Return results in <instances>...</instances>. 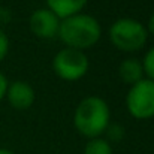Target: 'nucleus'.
I'll use <instances>...</instances> for the list:
<instances>
[{
  "label": "nucleus",
  "instance_id": "nucleus-7",
  "mask_svg": "<svg viewBox=\"0 0 154 154\" xmlns=\"http://www.w3.org/2000/svg\"><path fill=\"white\" fill-rule=\"evenodd\" d=\"M6 96L9 103L18 111L29 109L35 103V90L26 81H14L9 84Z\"/></svg>",
  "mask_w": 154,
  "mask_h": 154
},
{
  "label": "nucleus",
  "instance_id": "nucleus-16",
  "mask_svg": "<svg viewBox=\"0 0 154 154\" xmlns=\"http://www.w3.org/2000/svg\"><path fill=\"white\" fill-rule=\"evenodd\" d=\"M0 154H15V153H12L9 150H5V148H0Z\"/></svg>",
  "mask_w": 154,
  "mask_h": 154
},
{
  "label": "nucleus",
  "instance_id": "nucleus-12",
  "mask_svg": "<svg viewBox=\"0 0 154 154\" xmlns=\"http://www.w3.org/2000/svg\"><path fill=\"white\" fill-rule=\"evenodd\" d=\"M142 63V69H144V75L148 76V79L154 81V47L145 54Z\"/></svg>",
  "mask_w": 154,
  "mask_h": 154
},
{
  "label": "nucleus",
  "instance_id": "nucleus-14",
  "mask_svg": "<svg viewBox=\"0 0 154 154\" xmlns=\"http://www.w3.org/2000/svg\"><path fill=\"white\" fill-rule=\"evenodd\" d=\"M6 91H8V79H6V76L0 72V100L6 96Z\"/></svg>",
  "mask_w": 154,
  "mask_h": 154
},
{
  "label": "nucleus",
  "instance_id": "nucleus-11",
  "mask_svg": "<svg viewBox=\"0 0 154 154\" xmlns=\"http://www.w3.org/2000/svg\"><path fill=\"white\" fill-rule=\"evenodd\" d=\"M106 136L109 141H114V142H120L123 138H124V127L118 123H109L106 130H105Z\"/></svg>",
  "mask_w": 154,
  "mask_h": 154
},
{
  "label": "nucleus",
  "instance_id": "nucleus-15",
  "mask_svg": "<svg viewBox=\"0 0 154 154\" xmlns=\"http://www.w3.org/2000/svg\"><path fill=\"white\" fill-rule=\"evenodd\" d=\"M147 32H150L151 35H154V12L151 14L150 20H148V26H147Z\"/></svg>",
  "mask_w": 154,
  "mask_h": 154
},
{
  "label": "nucleus",
  "instance_id": "nucleus-13",
  "mask_svg": "<svg viewBox=\"0 0 154 154\" xmlns=\"http://www.w3.org/2000/svg\"><path fill=\"white\" fill-rule=\"evenodd\" d=\"M9 51V39L6 36V33L3 30H0V61L8 55Z\"/></svg>",
  "mask_w": 154,
  "mask_h": 154
},
{
  "label": "nucleus",
  "instance_id": "nucleus-3",
  "mask_svg": "<svg viewBox=\"0 0 154 154\" xmlns=\"http://www.w3.org/2000/svg\"><path fill=\"white\" fill-rule=\"evenodd\" d=\"M109 39L115 48L126 52H133L145 47L148 32L147 27L139 21L133 18H121L109 27Z\"/></svg>",
  "mask_w": 154,
  "mask_h": 154
},
{
  "label": "nucleus",
  "instance_id": "nucleus-10",
  "mask_svg": "<svg viewBox=\"0 0 154 154\" xmlns=\"http://www.w3.org/2000/svg\"><path fill=\"white\" fill-rule=\"evenodd\" d=\"M84 154H112V147L106 139L94 138L87 142Z\"/></svg>",
  "mask_w": 154,
  "mask_h": 154
},
{
  "label": "nucleus",
  "instance_id": "nucleus-9",
  "mask_svg": "<svg viewBox=\"0 0 154 154\" xmlns=\"http://www.w3.org/2000/svg\"><path fill=\"white\" fill-rule=\"evenodd\" d=\"M118 73L120 78L123 79V82L126 84H136L141 79H144V69H142V63L138 58H126L120 63L118 67Z\"/></svg>",
  "mask_w": 154,
  "mask_h": 154
},
{
  "label": "nucleus",
  "instance_id": "nucleus-1",
  "mask_svg": "<svg viewBox=\"0 0 154 154\" xmlns=\"http://www.w3.org/2000/svg\"><path fill=\"white\" fill-rule=\"evenodd\" d=\"M102 29L99 21L87 14H76L60 21L58 36L67 48L85 50L96 45L100 39Z\"/></svg>",
  "mask_w": 154,
  "mask_h": 154
},
{
  "label": "nucleus",
  "instance_id": "nucleus-8",
  "mask_svg": "<svg viewBox=\"0 0 154 154\" xmlns=\"http://www.w3.org/2000/svg\"><path fill=\"white\" fill-rule=\"evenodd\" d=\"M48 9L52 11L60 20L81 14V9L85 6L87 0H47Z\"/></svg>",
  "mask_w": 154,
  "mask_h": 154
},
{
  "label": "nucleus",
  "instance_id": "nucleus-4",
  "mask_svg": "<svg viewBox=\"0 0 154 154\" xmlns=\"http://www.w3.org/2000/svg\"><path fill=\"white\" fill-rule=\"evenodd\" d=\"M52 69L55 75L64 81H78L88 70V57L79 50L66 47L55 54Z\"/></svg>",
  "mask_w": 154,
  "mask_h": 154
},
{
  "label": "nucleus",
  "instance_id": "nucleus-2",
  "mask_svg": "<svg viewBox=\"0 0 154 154\" xmlns=\"http://www.w3.org/2000/svg\"><path fill=\"white\" fill-rule=\"evenodd\" d=\"M109 106L99 96H88L82 99L73 114V124L76 130L90 139L100 138L109 124Z\"/></svg>",
  "mask_w": 154,
  "mask_h": 154
},
{
  "label": "nucleus",
  "instance_id": "nucleus-5",
  "mask_svg": "<svg viewBox=\"0 0 154 154\" xmlns=\"http://www.w3.org/2000/svg\"><path fill=\"white\" fill-rule=\"evenodd\" d=\"M126 106L130 115L138 120L154 117V81L144 78L133 84L127 93Z\"/></svg>",
  "mask_w": 154,
  "mask_h": 154
},
{
  "label": "nucleus",
  "instance_id": "nucleus-6",
  "mask_svg": "<svg viewBox=\"0 0 154 154\" xmlns=\"http://www.w3.org/2000/svg\"><path fill=\"white\" fill-rule=\"evenodd\" d=\"M60 18L50 9H36L29 20L30 30L42 39H52L58 36L60 29Z\"/></svg>",
  "mask_w": 154,
  "mask_h": 154
}]
</instances>
